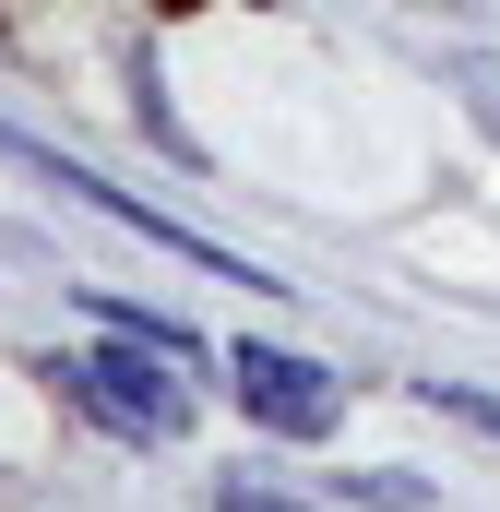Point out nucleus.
<instances>
[{"label":"nucleus","mask_w":500,"mask_h":512,"mask_svg":"<svg viewBox=\"0 0 500 512\" xmlns=\"http://www.w3.org/2000/svg\"><path fill=\"white\" fill-rule=\"evenodd\" d=\"M227 382L262 429H286V441H322L334 417H346V370H322V358H298V346H227Z\"/></svg>","instance_id":"obj_2"},{"label":"nucleus","mask_w":500,"mask_h":512,"mask_svg":"<svg viewBox=\"0 0 500 512\" xmlns=\"http://www.w3.org/2000/svg\"><path fill=\"white\" fill-rule=\"evenodd\" d=\"M346 501H370V512H429V489H417L405 465H370V477H346Z\"/></svg>","instance_id":"obj_3"},{"label":"nucleus","mask_w":500,"mask_h":512,"mask_svg":"<svg viewBox=\"0 0 500 512\" xmlns=\"http://www.w3.org/2000/svg\"><path fill=\"white\" fill-rule=\"evenodd\" d=\"M215 512H310V501H286V489H262V477H227V489H215Z\"/></svg>","instance_id":"obj_5"},{"label":"nucleus","mask_w":500,"mask_h":512,"mask_svg":"<svg viewBox=\"0 0 500 512\" xmlns=\"http://www.w3.org/2000/svg\"><path fill=\"white\" fill-rule=\"evenodd\" d=\"M465 84H477V108L500 120V60H465Z\"/></svg>","instance_id":"obj_6"},{"label":"nucleus","mask_w":500,"mask_h":512,"mask_svg":"<svg viewBox=\"0 0 500 512\" xmlns=\"http://www.w3.org/2000/svg\"><path fill=\"white\" fill-rule=\"evenodd\" d=\"M429 393H441L465 429H489V441H500V393H477V382H429Z\"/></svg>","instance_id":"obj_4"},{"label":"nucleus","mask_w":500,"mask_h":512,"mask_svg":"<svg viewBox=\"0 0 500 512\" xmlns=\"http://www.w3.org/2000/svg\"><path fill=\"white\" fill-rule=\"evenodd\" d=\"M179 370L191 358H167V346H108V358H72V370H48V382H72L108 429H131V441H179L191 429V393H179Z\"/></svg>","instance_id":"obj_1"}]
</instances>
